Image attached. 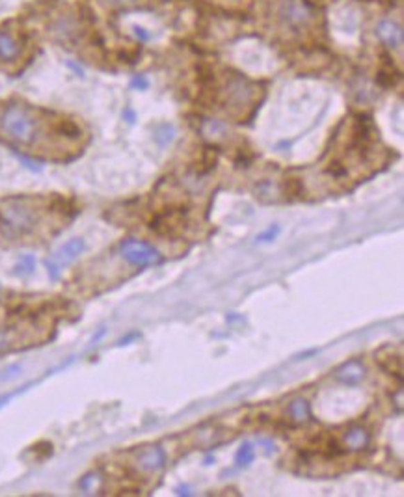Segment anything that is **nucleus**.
I'll return each mask as SVG.
<instances>
[{
  "instance_id": "obj_1",
  "label": "nucleus",
  "mask_w": 404,
  "mask_h": 497,
  "mask_svg": "<svg viewBox=\"0 0 404 497\" xmlns=\"http://www.w3.org/2000/svg\"><path fill=\"white\" fill-rule=\"evenodd\" d=\"M41 207L30 198H13L0 203V228L10 239H29L41 226Z\"/></svg>"
},
{
  "instance_id": "obj_11",
  "label": "nucleus",
  "mask_w": 404,
  "mask_h": 497,
  "mask_svg": "<svg viewBox=\"0 0 404 497\" xmlns=\"http://www.w3.org/2000/svg\"><path fill=\"white\" fill-rule=\"evenodd\" d=\"M289 413H291V418L295 419V421H300V423H304V421H307V419L312 418L309 402L304 399L293 400V402H291V406H289Z\"/></svg>"
},
{
  "instance_id": "obj_10",
  "label": "nucleus",
  "mask_w": 404,
  "mask_h": 497,
  "mask_svg": "<svg viewBox=\"0 0 404 497\" xmlns=\"http://www.w3.org/2000/svg\"><path fill=\"white\" fill-rule=\"evenodd\" d=\"M345 443L350 449H364L369 443V432L364 427H353L345 434Z\"/></svg>"
},
{
  "instance_id": "obj_3",
  "label": "nucleus",
  "mask_w": 404,
  "mask_h": 497,
  "mask_svg": "<svg viewBox=\"0 0 404 497\" xmlns=\"http://www.w3.org/2000/svg\"><path fill=\"white\" fill-rule=\"evenodd\" d=\"M120 255L134 267H151L161 263V253L156 248L138 239H125L120 244Z\"/></svg>"
},
{
  "instance_id": "obj_9",
  "label": "nucleus",
  "mask_w": 404,
  "mask_h": 497,
  "mask_svg": "<svg viewBox=\"0 0 404 497\" xmlns=\"http://www.w3.org/2000/svg\"><path fill=\"white\" fill-rule=\"evenodd\" d=\"M21 54V45L19 41L8 32H0V60L12 62Z\"/></svg>"
},
{
  "instance_id": "obj_2",
  "label": "nucleus",
  "mask_w": 404,
  "mask_h": 497,
  "mask_svg": "<svg viewBox=\"0 0 404 497\" xmlns=\"http://www.w3.org/2000/svg\"><path fill=\"white\" fill-rule=\"evenodd\" d=\"M0 129L13 143L32 148L40 140L41 118L35 109L24 104H10L0 118Z\"/></svg>"
},
{
  "instance_id": "obj_7",
  "label": "nucleus",
  "mask_w": 404,
  "mask_h": 497,
  "mask_svg": "<svg viewBox=\"0 0 404 497\" xmlns=\"http://www.w3.org/2000/svg\"><path fill=\"white\" fill-rule=\"evenodd\" d=\"M365 377V367L364 363L359 360H350L346 361L345 365L339 367L335 371V378L343 384H348V386H354V384H359L364 380Z\"/></svg>"
},
{
  "instance_id": "obj_12",
  "label": "nucleus",
  "mask_w": 404,
  "mask_h": 497,
  "mask_svg": "<svg viewBox=\"0 0 404 497\" xmlns=\"http://www.w3.org/2000/svg\"><path fill=\"white\" fill-rule=\"evenodd\" d=\"M254 458H255V452H254V447H252V443H243V445H241V449L237 451L235 464H237L239 468H246V466H250V464L254 462Z\"/></svg>"
},
{
  "instance_id": "obj_6",
  "label": "nucleus",
  "mask_w": 404,
  "mask_h": 497,
  "mask_svg": "<svg viewBox=\"0 0 404 497\" xmlns=\"http://www.w3.org/2000/svg\"><path fill=\"white\" fill-rule=\"evenodd\" d=\"M376 361L380 363L384 371L397 377L398 380H403V360H401V354H395V350L391 347H384V349L378 350Z\"/></svg>"
},
{
  "instance_id": "obj_13",
  "label": "nucleus",
  "mask_w": 404,
  "mask_h": 497,
  "mask_svg": "<svg viewBox=\"0 0 404 497\" xmlns=\"http://www.w3.org/2000/svg\"><path fill=\"white\" fill-rule=\"evenodd\" d=\"M34 269H35V259L32 258V255H23L21 261L17 263V267H15V272L21 276H26V274H32Z\"/></svg>"
},
{
  "instance_id": "obj_16",
  "label": "nucleus",
  "mask_w": 404,
  "mask_h": 497,
  "mask_svg": "<svg viewBox=\"0 0 404 497\" xmlns=\"http://www.w3.org/2000/svg\"><path fill=\"white\" fill-rule=\"evenodd\" d=\"M110 4H127V2H133V0H106Z\"/></svg>"
},
{
  "instance_id": "obj_5",
  "label": "nucleus",
  "mask_w": 404,
  "mask_h": 497,
  "mask_svg": "<svg viewBox=\"0 0 404 497\" xmlns=\"http://www.w3.org/2000/svg\"><path fill=\"white\" fill-rule=\"evenodd\" d=\"M136 464L144 471H159L166 464V452L159 445H150L142 449L136 457Z\"/></svg>"
},
{
  "instance_id": "obj_14",
  "label": "nucleus",
  "mask_w": 404,
  "mask_h": 497,
  "mask_svg": "<svg viewBox=\"0 0 404 497\" xmlns=\"http://www.w3.org/2000/svg\"><path fill=\"white\" fill-rule=\"evenodd\" d=\"M131 84H133V88H138V90H145V88L150 86V82H147L145 77H134Z\"/></svg>"
},
{
  "instance_id": "obj_8",
  "label": "nucleus",
  "mask_w": 404,
  "mask_h": 497,
  "mask_svg": "<svg viewBox=\"0 0 404 497\" xmlns=\"http://www.w3.org/2000/svg\"><path fill=\"white\" fill-rule=\"evenodd\" d=\"M376 34H378L382 43L389 49H398L403 45V30L393 21H382L376 29Z\"/></svg>"
},
{
  "instance_id": "obj_4",
  "label": "nucleus",
  "mask_w": 404,
  "mask_h": 497,
  "mask_svg": "<svg viewBox=\"0 0 404 497\" xmlns=\"http://www.w3.org/2000/svg\"><path fill=\"white\" fill-rule=\"evenodd\" d=\"M84 248H86L84 239H71L70 242H65V244L47 261V270H49L52 280H58V278H60V270L73 263V261L84 252Z\"/></svg>"
},
{
  "instance_id": "obj_15",
  "label": "nucleus",
  "mask_w": 404,
  "mask_h": 497,
  "mask_svg": "<svg viewBox=\"0 0 404 497\" xmlns=\"http://www.w3.org/2000/svg\"><path fill=\"white\" fill-rule=\"evenodd\" d=\"M277 231H280V229H277V228H270V229H268V233L259 235L257 239H259V240H272V239H274V237H276V235H277Z\"/></svg>"
}]
</instances>
